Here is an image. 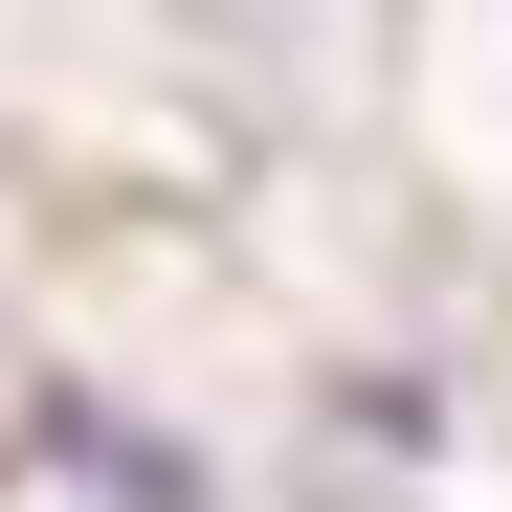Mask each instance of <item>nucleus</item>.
I'll return each instance as SVG.
<instances>
[{
  "label": "nucleus",
  "mask_w": 512,
  "mask_h": 512,
  "mask_svg": "<svg viewBox=\"0 0 512 512\" xmlns=\"http://www.w3.org/2000/svg\"><path fill=\"white\" fill-rule=\"evenodd\" d=\"M45 468L90 490V512H201V446H134L112 401H45Z\"/></svg>",
  "instance_id": "obj_1"
}]
</instances>
